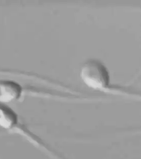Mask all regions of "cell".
I'll return each mask as SVG.
<instances>
[{"instance_id": "1", "label": "cell", "mask_w": 141, "mask_h": 159, "mask_svg": "<svg viewBox=\"0 0 141 159\" xmlns=\"http://www.w3.org/2000/svg\"><path fill=\"white\" fill-rule=\"evenodd\" d=\"M80 77L87 86L96 90H103L109 85L110 75L104 65L96 60L86 62L81 67Z\"/></svg>"}, {"instance_id": "2", "label": "cell", "mask_w": 141, "mask_h": 159, "mask_svg": "<svg viewBox=\"0 0 141 159\" xmlns=\"http://www.w3.org/2000/svg\"><path fill=\"white\" fill-rule=\"evenodd\" d=\"M21 87L15 82L0 80V103H8L17 100L22 94Z\"/></svg>"}]
</instances>
